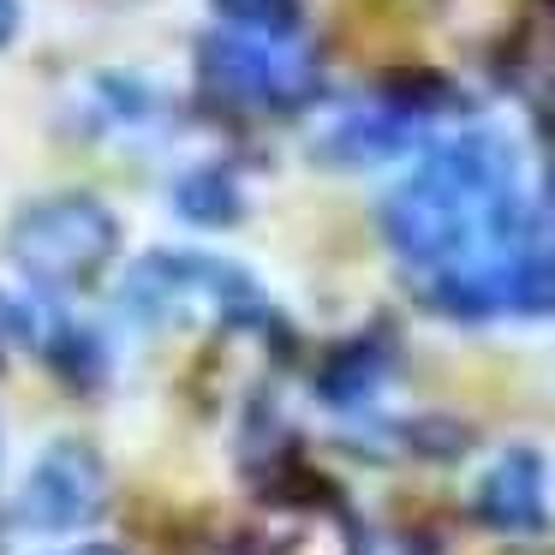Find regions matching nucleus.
Returning <instances> with one entry per match:
<instances>
[{"instance_id":"7","label":"nucleus","mask_w":555,"mask_h":555,"mask_svg":"<svg viewBox=\"0 0 555 555\" xmlns=\"http://www.w3.org/2000/svg\"><path fill=\"white\" fill-rule=\"evenodd\" d=\"M173 209H180L192 228H233L245 204H240V185H233L228 168H192L173 185Z\"/></svg>"},{"instance_id":"1","label":"nucleus","mask_w":555,"mask_h":555,"mask_svg":"<svg viewBox=\"0 0 555 555\" xmlns=\"http://www.w3.org/2000/svg\"><path fill=\"white\" fill-rule=\"evenodd\" d=\"M114 245H120V228H114L108 204L90 192H66V197H49V204L25 209V221L13 233L18 263L42 287H78V281H90L114 257Z\"/></svg>"},{"instance_id":"10","label":"nucleus","mask_w":555,"mask_h":555,"mask_svg":"<svg viewBox=\"0 0 555 555\" xmlns=\"http://www.w3.org/2000/svg\"><path fill=\"white\" fill-rule=\"evenodd\" d=\"M18 37V0H0V42Z\"/></svg>"},{"instance_id":"6","label":"nucleus","mask_w":555,"mask_h":555,"mask_svg":"<svg viewBox=\"0 0 555 555\" xmlns=\"http://www.w3.org/2000/svg\"><path fill=\"white\" fill-rule=\"evenodd\" d=\"M406 138H412V126L400 120V114H352V120H340L335 132L323 138V156L347 162V168H371V162L400 156Z\"/></svg>"},{"instance_id":"2","label":"nucleus","mask_w":555,"mask_h":555,"mask_svg":"<svg viewBox=\"0 0 555 555\" xmlns=\"http://www.w3.org/2000/svg\"><path fill=\"white\" fill-rule=\"evenodd\" d=\"M96 507H102V466L78 442H54L37 460L25 495H18V514H25L30 531H78L90 526Z\"/></svg>"},{"instance_id":"9","label":"nucleus","mask_w":555,"mask_h":555,"mask_svg":"<svg viewBox=\"0 0 555 555\" xmlns=\"http://www.w3.org/2000/svg\"><path fill=\"white\" fill-rule=\"evenodd\" d=\"M216 13L228 18V25H240L245 37H293L305 18L299 0H216Z\"/></svg>"},{"instance_id":"4","label":"nucleus","mask_w":555,"mask_h":555,"mask_svg":"<svg viewBox=\"0 0 555 555\" xmlns=\"http://www.w3.org/2000/svg\"><path fill=\"white\" fill-rule=\"evenodd\" d=\"M275 66H281V42L257 49L245 37H204V49H197L204 85L216 96H240V102H251V96L275 102Z\"/></svg>"},{"instance_id":"3","label":"nucleus","mask_w":555,"mask_h":555,"mask_svg":"<svg viewBox=\"0 0 555 555\" xmlns=\"http://www.w3.org/2000/svg\"><path fill=\"white\" fill-rule=\"evenodd\" d=\"M472 514L490 531H543V454L538 448H507L472 490Z\"/></svg>"},{"instance_id":"5","label":"nucleus","mask_w":555,"mask_h":555,"mask_svg":"<svg viewBox=\"0 0 555 555\" xmlns=\"http://www.w3.org/2000/svg\"><path fill=\"white\" fill-rule=\"evenodd\" d=\"M502 311L514 317H555V245L550 233L519 245L502 263Z\"/></svg>"},{"instance_id":"8","label":"nucleus","mask_w":555,"mask_h":555,"mask_svg":"<svg viewBox=\"0 0 555 555\" xmlns=\"http://www.w3.org/2000/svg\"><path fill=\"white\" fill-rule=\"evenodd\" d=\"M388 359L376 352V340H352V347H340L335 359H328L323 371V400H335V406H359L364 395H376V383H383Z\"/></svg>"},{"instance_id":"11","label":"nucleus","mask_w":555,"mask_h":555,"mask_svg":"<svg viewBox=\"0 0 555 555\" xmlns=\"http://www.w3.org/2000/svg\"><path fill=\"white\" fill-rule=\"evenodd\" d=\"M73 555H120V550H108V543H85V550H73Z\"/></svg>"}]
</instances>
